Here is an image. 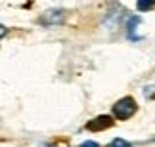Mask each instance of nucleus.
<instances>
[{
    "instance_id": "nucleus-1",
    "label": "nucleus",
    "mask_w": 155,
    "mask_h": 147,
    "mask_svg": "<svg viewBox=\"0 0 155 147\" xmlns=\"http://www.w3.org/2000/svg\"><path fill=\"white\" fill-rule=\"evenodd\" d=\"M127 19H128V17H127V11H124L123 6L121 4H111L109 10L105 11L102 23H104L105 29H109V31L113 33V31H117L123 23H127Z\"/></svg>"
},
{
    "instance_id": "nucleus-7",
    "label": "nucleus",
    "mask_w": 155,
    "mask_h": 147,
    "mask_svg": "<svg viewBox=\"0 0 155 147\" xmlns=\"http://www.w3.org/2000/svg\"><path fill=\"white\" fill-rule=\"evenodd\" d=\"M155 2H136V10L138 11H146V10H153Z\"/></svg>"
},
{
    "instance_id": "nucleus-3",
    "label": "nucleus",
    "mask_w": 155,
    "mask_h": 147,
    "mask_svg": "<svg viewBox=\"0 0 155 147\" xmlns=\"http://www.w3.org/2000/svg\"><path fill=\"white\" fill-rule=\"evenodd\" d=\"M67 19V11L63 8H52L46 10L42 15H40V23L44 27H54V25H61V23Z\"/></svg>"
},
{
    "instance_id": "nucleus-8",
    "label": "nucleus",
    "mask_w": 155,
    "mask_h": 147,
    "mask_svg": "<svg viewBox=\"0 0 155 147\" xmlns=\"http://www.w3.org/2000/svg\"><path fill=\"white\" fill-rule=\"evenodd\" d=\"M144 94H146V97H155V86H146Z\"/></svg>"
},
{
    "instance_id": "nucleus-6",
    "label": "nucleus",
    "mask_w": 155,
    "mask_h": 147,
    "mask_svg": "<svg viewBox=\"0 0 155 147\" xmlns=\"http://www.w3.org/2000/svg\"><path fill=\"white\" fill-rule=\"evenodd\" d=\"M107 147H134L130 142H127V139H123V138H115V139H111L109 145Z\"/></svg>"
},
{
    "instance_id": "nucleus-5",
    "label": "nucleus",
    "mask_w": 155,
    "mask_h": 147,
    "mask_svg": "<svg viewBox=\"0 0 155 147\" xmlns=\"http://www.w3.org/2000/svg\"><path fill=\"white\" fill-rule=\"evenodd\" d=\"M142 23V17L140 15H128V19H127V37L130 38V40H140L142 37H138L136 34V29H138V25Z\"/></svg>"
},
{
    "instance_id": "nucleus-10",
    "label": "nucleus",
    "mask_w": 155,
    "mask_h": 147,
    "mask_svg": "<svg viewBox=\"0 0 155 147\" xmlns=\"http://www.w3.org/2000/svg\"><path fill=\"white\" fill-rule=\"evenodd\" d=\"M6 33H8V29L2 25V27H0V34H2V37H6Z\"/></svg>"
},
{
    "instance_id": "nucleus-4",
    "label": "nucleus",
    "mask_w": 155,
    "mask_h": 147,
    "mask_svg": "<svg viewBox=\"0 0 155 147\" xmlns=\"http://www.w3.org/2000/svg\"><path fill=\"white\" fill-rule=\"evenodd\" d=\"M111 126H113V117L100 115V117H96V119H92L84 128L90 130V132H102V130H107V128H111Z\"/></svg>"
},
{
    "instance_id": "nucleus-2",
    "label": "nucleus",
    "mask_w": 155,
    "mask_h": 147,
    "mask_svg": "<svg viewBox=\"0 0 155 147\" xmlns=\"http://www.w3.org/2000/svg\"><path fill=\"white\" fill-rule=\"evenodd\" d=\"M136 109H138V105H136V99L130 97V96L121 97V99H119V101L111 107L113 117H115L117 120H127V119H130V117L136 113Z\"/></svg>"
},
{
    "instance_id": "nucleus-9",
    "label": "nucleus",
    "mask_w": 155,
    "mask_h": 147,
    "mask_svg": "<svg viewBox=\"0 0 155 147\" xmlns=\"http://www.w3.org/2000/svg\"><path fill=\"white\" fill-rule=\"evenodd\" d=\"M79 147H100V143H96V142H92V139H86V142H82Z\"/></svg>"
}]
</instances>
